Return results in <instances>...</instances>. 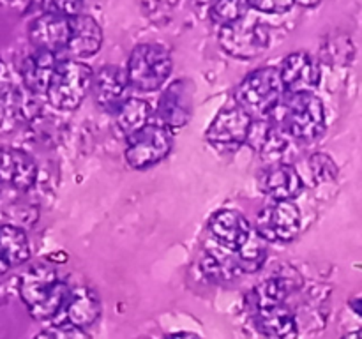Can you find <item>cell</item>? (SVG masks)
<instances>
[{
    "label": "cell",
    "mask_w": 362,
    "mask_h": 339,
    "mask_svg": "<svg viewBox=\"0 0 362 339\" xmlns=\"http://www.w3.org/2000/svg\"><path fill=\"white\" fill-rule=\"evenodd\" d=\"M34 339H88V334L85 328L74 327L71 323H59L41 331Z\"/></svg>",
    "instance_id": "28"
},
{
    "label": "cell",
    "mask_w": 362,
    "mask_h": 339,
    "mask_svg": "<svg viewBox=\"0 0 362 339\" xmlns=\"http://www.w3.org/2000/svg\"><path fill=\"white\" fill-rule=\"evenodd\" d=\"M71 37V18L42 13L28 27V39L34 49L64 55Z\"/></svg>",
    "instance_id": "12"
},
{
    "label": "cell",
    "mask_w": 362,
    "mask_h": 339,
    "mask_svg": "<svg viewBox=\"0 0 362 339\" xmlns=\"http://www.w3.org/2000/svg\"><path fill=\"white\" fill-rule=\"evenodd\" d=\"M151 105L145 99L127 97L115 112V120L120 133L126 138L140 133L151 124Z\"/></svg>",
    "instance_id": "22"
},
{
    "label": "cell",
    "mask_w": 362,
    "mask_h": 339,
    "mask_svg": "<svg viewBox=\"0 0 362 339\" xmlns=\"http://www.w3.org/2000/svg\"><path fill=\"white\" fill-rule=\"evenodd\" d=\"M194 87L189 80H175L159 97L158 115L170 131L182 129L193 117Z\"/></svg>",
    "instance_id": "10"
},
{
    "label": "cell",
    "mask_w": 362,
    "mask_h": 339,
    "mask_svg": "<svg viewBox=\"0 0 362 339\" xmlns=\"http://www.w3.org/2000/svg\"><path fill=\"white\" fill-rule=\"evenodd\" d=\"M0 187H2V182H0Z\"/></svg>",
    "instance_id": "38"
},
{
    "label": "cell",
    "mask_w": 362,
    "mask_h": 339,
    "mask_svg": "<svg viewBox=\"0 0 362 339\" xmlns=\"http://www.w3.org/2000/svg\"><path fill=\"white\" fill-rule=\"evenodd\" d=\"M103 46L101 25L88 14L71 18V37L66 49V59L83 60L95 55Z\"/></svg>",
    "instance_id": "18"
},
{
    "label": "cell",
    "mask_w": 362,
    "mask_h": 339,
    "mask_svg": "<svg viewBox=\"0 0 362 339\" xmlns=\"http://www.w3.org/2000/svg\"><path fill=\"white\" fill-rule=\"evenodd\" d=\"M18 293L35 320H52L66 306L71 295L69 286L60 281L55 268L34 265L18 279Z\"/></svg>",
    "instance_id": "1"
},
{
    "label": "cell",
    "mask_w": 362,
    "mask_h": 339,
    "mask_svg": "<svg viewBox=\"0 0 362 339\" xmlns=\"http://www.w3.org/2000/svg\"><path fill=\"white\" fill-rule=\"evenodd\" d=\"M279 74L288 94L313 92L322 80L320 66L306 52H296L285 56L279 66Z\"/></svg>",
    "instance_id": "13"
},
{
    "label": "cell",
    "mask_w": 362,
    "mask_h": 339,
    "mask_svg": "<svg viewBox=\"0 0 362 339\" xmlns=\"http://www.w3.org/2000/svg\"><path fill=\"white\" fill-rule=\"evenodd\" d=\"M81 0H42V11L49 14L73 18L80 14Z\"/></svg>",
    "instance_id": "29"
},
{
    "label": "cell",
    "mask_w": 362,
    "mask_h": 339,
    "mask_svg": "<svg viewBox=\"0 0 362 339\" xmlns=\"http://www.w3.org/2000/svg\"><path fill=\"white\" fill-rule=\"evenodd\" d=\"M246 143L251 145L257 152H260L264 157H278L285 152L286 141L285 131L265 119H253L250 127V134H247Z\"/></svg>",
    "instance_id": "21"
},
{
    "label": "cell",
    "mask_w": 362,
    "mask_h": 339,
    "mask_svg": "<svg viewBox=\"0 0 362 339\" xmlns=\"http://www.w3.org/2000/svg\"><path fill=\"white\" fill-rule=\"evenodd\" d=\"M285 83L279 69L262 67L247 74L235 90L237 106L250 113L253 119H265L276 112L285 99Z\"/></svg>",
    "instance_id": "2"
},
{
    "label": "cell",
    "mask_w": 362,
    "mask_h": 339,
    "mask_svg": "<svg viewBox=\"0 0 362 339\" xmlns=\"http://www.w3.org/2000/svg\"><path fill=\"white\" fill-rule=\"evenodd\" d=\"M209 232L219 246L233 253H239L253 235L250 221L240 212L230 208L218 210L212 215L209 221Z\"/></svg>",
    "instance_id": "16"
},
{
    "label": "cell",
    "mask_w": 362,
    "mask_h": 339,
    "mask_svg": "<svg viewBox=\"0 0 362 339\" xmlns=\"http://www.w3.org/2000/svg\"><path fill=\"white\" fill-rule=\"evenodd\" d=\"M20 92L13 87L6 64L0 60V122L16 115L20 109Z\"/></svg>",
    "instance_id": "25"
},
{
    "label": "cell",
    "mask_w": 362,
    "mask_h": 339,
    "mask_svg": "<svg viewBox=\"0 0 362 339\" xmlns=\"http://www.w3.org/2000/svg\"><path fill=\"white\" fill-rule=\"evenodd\" d=\"M37 162L28 152L0 147V182L16 191H28L37 180Z\"/></svg>",
    "instance_id": "14"
},
{
    "label": "cell",
    "mask_w": 362,
    "mask_h": 339,
    "mask_svg": "<svg viewBox=\"0 0 362 339\" xmlns=\"http://www.w3.org/2000/svg\"><path fill=\"white\" fill-rule=\"evenodd\" d=\"M300 230V210L293 200L274 201L257 218V233L265 242H292Z\"/></svg>",
    "instance_id": "8"
},
{
    "label": "cell",
    "mask_w": 362,
    "mask_h": 339,
    "mask_svg": "<svg viewBox=\"0 0 362 339\" xmlns=\"http://www.w3.org/2000/svg\"><path fill=\"white\" fill-rule=\"evenodd\" d=\"M308 166H310L311 177L317 184L332 182L339 173L338 165L327 154H313L308 159Z\"/></svg>",
    "instance_id": "27"
},
{
    "label": "cell",
    "mask_w": 362,
    "mask_h": 339,
    "mask_svg": "<svg viewBox=\"0 0 362 339\" xmlns=\"http://www.w3.org/2000/svg\"><path fill=\"white\" fill-rule=\"evenodd\" d=\"M59 56L57 53L34 49V53H30L21 66V78H23L25 87L34 94H46L57 66L62 60Z\"/></svg>",
    "instance_id": "19"
},
{
    "label": "cell",
    "mask_w": 362,
    "mask_h": 339,
    "mask_svg": "<svg viewBox=\"0 0 362 339\" xmlns=\"http://www.w3.org/2000/svg\"><path fill=\"white\" fill-rule=\"evenodd\" d=\"M92 78L94 73L83 60L62 59L46 92L49 105L64 112L76 109L90 94Z\"/></svg>",
    "instance_id": "4"
},
{
    "label": "cell",
    "mask_w": 362,
    "mask_h": 339,
    "mask_svg": "<svg viewBox=\"0 0 362 339\" xmlns=\"http://www.w3.org/2000/svg\"><path fill=\"white\" fill-rule=\"evenodd\" d=\"M258 187L262 189V193L267 194L274 201H288L303 193L304 182L303 177L293 166L278 162L260 173Z\"/></svg>",
    "instance_id": "17"
},
{
    "label": "cell",
    "mask_w": 362,
    "mask_h": 339,
    "mask_svg": "<svg viewBox=\"0 0 362 339\" xmlns=\"http://www.w3.org/2000/svg\"><path fill=\"white\" fill-rule=\"evenodd\" d=\"M173 62L168 49L156 42L134 46L127 60L126 73L131 87L144 92H154L168 81Z\"/></svg>",
    "instance_id": "5"
},
{
    "label": "cell",
    "mask_w": 362,
    "mask_h": 339,
    "mask_svg": "<svg viewBox=\"0 0 362 339\" xmlns=\"http://www.w3.org/2000/svg\"><path fill=\"white\" fill-rule=\"evenodd\" d=\"M64 323H71L74 327L87 328L94 323L101 314V300L90 288H78L71 292L66 306H64Z\"/></svg>",
    "instance_id": "20"
},
{
    "label": "cell",
    "mask_w": 362,
    "mask_h": 339,
    "mask_svg": "<svg viewBox=\"0 0 362 339\" xmlns=\"http://www.w3.org/2000/svg\"><path fill=\"white\" fill-rule=\"evenodd\" d=\"M350 307L354 309V313L362 316V297H357V299L350 300Z\"/></svg>",
    "instance_id": "33"
},
{
    "label": "cell",
    "mask_w": 362,
    "mask_h": 339,
    "mask_svg": "<svg viewBox=\"0 0 362 339\" xmlns=\"http://www.w3.org/2000/svg\"><path fill=\"white\" fill-rule=\"evenodd\" d=\"M168 339H202L200 335L193 334V332H175V334L170 335Z\"/></svg>",
    "instance_id": "32"
},
{
    "label": "cell",
    "mask_w": 362,
    "mask_h": 339,
    "mask_svg": "<svg viewBox=\"0 0 362 339\" xmlns=\"http://www.w3.org/2000/svg\"><path fill=\"white\" fill-rule=\"evenodd\" d=\"M253 9L267 14H285L296 6V0H247Z\"/></svg>",
    "instance_id": "31"
},
{
    "label": "cell",
    "mask_w": 362,
    "mask_h": 339,
    "mask_svg": "<svg viewBox=\"0 0 362 339\" xmlns=\"http://www.w3.org/2000/svg\"><path fill=\"white\" fill-rule=\"evenodd\" d=\"M265 240L258 235L257 232H253L251 239L247 240L246 246L239 251V268L246 272H255L264 265L265 261V247H264Z\"/></svg>",
    "instance_id": "26"
},
{
    "label": "cell",
    "mask_w": 362,
    "mask_h": 339,
    "mask_svg": "<svg viewBox=\"0 0 362 339\" xmlns=\"http://www.w3.org/2000/svg\"><path fill=\"white\" fill-rule=\"evenodd\" d=\"M296 2L300 4V6H304V7H313V6H318L322 0H296Z\"/></svg>",
    "instance_id": "34"
},
{
    "label": "cell",
    "mask_w": 362,
    "mask_h": 339,
    "mask_svg": "<svg viewBox=\"0 0 362 339\" xmlns=\"http://www.w3.org/2000/svg\"><path fill=\"white\" fill-rule=\"evenodd\" d=\"M251 122H253V117L244 112L240 106L225 108L211 122L205 138H207L209 143L216 145V147H240L243 143H246Z\"/></svg>",
    "instance_id": "11"
},
{
    "label": "cell",
    "mask_w": 362,
    "mask_h": 339,
    "mask_svg": "<svg viewBox=\"0 0 362 339\" xmlns=\"http://www.w3.org/2000/svg\"><path fill=\"white\" fill-rule=\"evenodd\" d=\"M343 339H362V328H359V331L349 332L346 335H343Z\"/></svg>",
    "instance_id": "35"
},
{
    "label": "cell",
    "mask_w": 362,
    "mask_h": 339,
    "mask_svg": "<svg viewBox=\"0 0 362 339\" xmlns=\"http://www.w3.org/2000/svg\"><path fill=\"white\" fill-rule=\"evenodd\" d=\"M255 323L267 339H297L299 325L285 300L253 299Z\"/></svg>",
    "instance_id": "9"
},
{
    "label": "cell",
    "mask_w": 362,
    "mask_h": 339,
    "mask_svg": "<svg viewBox=\"0 0 362 339\" xmlns=\"http://www.w3.org/2000/svg\"><path fill=\"white\" fill-rule=\"evenodd\" d=\"M138 339H147V338H138Z\"/></svg>",
    "instance_id": "37"
},
{
    "label": "cell",
    "mask_w": 362,
    "mask_h": 339,
    "mask_svg": "<svg viewBox=\"0 0 362 339\" xmlns=\"http://www.w3.org/2000/svg\"><path fill=\"white\" fill-rule=\"evenodd\" d=\"M129 87V78L126 69L119 66H103L92 78V97L99 108L106 112H117L126 101V90Z\"/></svg>",
    "instance_id": "15"
},
{
    "label": "cell",
    "mask_w": 362,
    "mask_h": 339,
    "mask_svg": "<svg viewBox=\"0 0 362 339\" xmlns=\"http://www.w3.org/2000/svg\"><path fill=\"white\" fill-rule=\"evenodd\" d=\"M219 44L233 59H257L271 44V30L258 20H244L219 28Z\"/></svg>",
    "instance_id": "6"
},
{
    "label": "cell",
    "mask_w": 362,
    "mask_h": 339,
    "mask_svg": "<svg viewBox=\"0 0 362 339\" xmlns=\"http://www.w3.org/2000/svg\"><path fill=\"white\" fill-rule=\"evenodd\" d=\"M173 145V134L163 124H148L145 129L127 138L124 155L131 168L147 170L161 162L170 154Z\"/></svg>",
    "instance_id": "7"
},
{
    "label": "cell",
    "mask_w": 362,
    "mask_h": 339,
    "mask_svg": "<svg viewBox=\"0 0 362 339\" xmlns=\"http://www.w3.org/2000/svg\"><path fill=\"white\" fill-rule=\"evenodd\" d=\"M250 7L247 0H212L209 13H211V20L219 28H223L244 20Z\"/></svg>",
    "instance_id": "24"
},
{
    "label": "cell",
    "mask_w": 362,
    "mask_h": 339,
    "mask_svg": "<svg viewBox=\"0 0 362 339\" xmlns=\"http://www.w3.org/2000/svg\"><path fill=\"white\" fill-rule=\"evenodd\" d=\"M278 108H281L278 126L296 140L311 143L324 134L325 106L313 92L290 94Z\"/></svg>",
    "instance_id": "3"
},
{
    "label": "cell",
    "mask_w": 362,
    "mask_h": 339,
    "mask_svg": "<svg viewBox=\"0 0 362 339\" xmlns=\"http://www.w3.org/2000/svg\"><path fill=\"white\" fill-rule=\"evenodd\" d=\"M202 270H204V274L211 281H223V279L230 278V268L226 265L223 267L221 260L212 256V254H205L204 256V260H202Z\"/></svg>",
    "instance_id": "30"
},
{
    "label": "cell",
    "mask_w": 362,
    "mask_h": 339,
    "mask_svg": "<svg viewBox=\"0 0 362 339\" xmlns=\"http://www.w3.org/2000/svg\"><path fill=\"white\" fill-rule=\"evenodd\" d=\"M9 265H7V261L6 260H4V258L2 256H0V275H4V274H6V272L7 270H9Z\"/></svg>",
    "instance_id": "36"
},
{
    "label": "cell",
    "mask_w": 362,
    "mask_h": 339,
    "mask_svg": "<svg viewBox=\"0 0 362 339\" xmlns=\"http://www.w3.org/2000/svg\"><path fill=\"white\" fill-rule=\"evenodd\" d=\"M0 256L9 267H18L30 258V242L23 228L16 225H0Z\"/></svg>",
    "instance_id": "23"
}]
</instances>
